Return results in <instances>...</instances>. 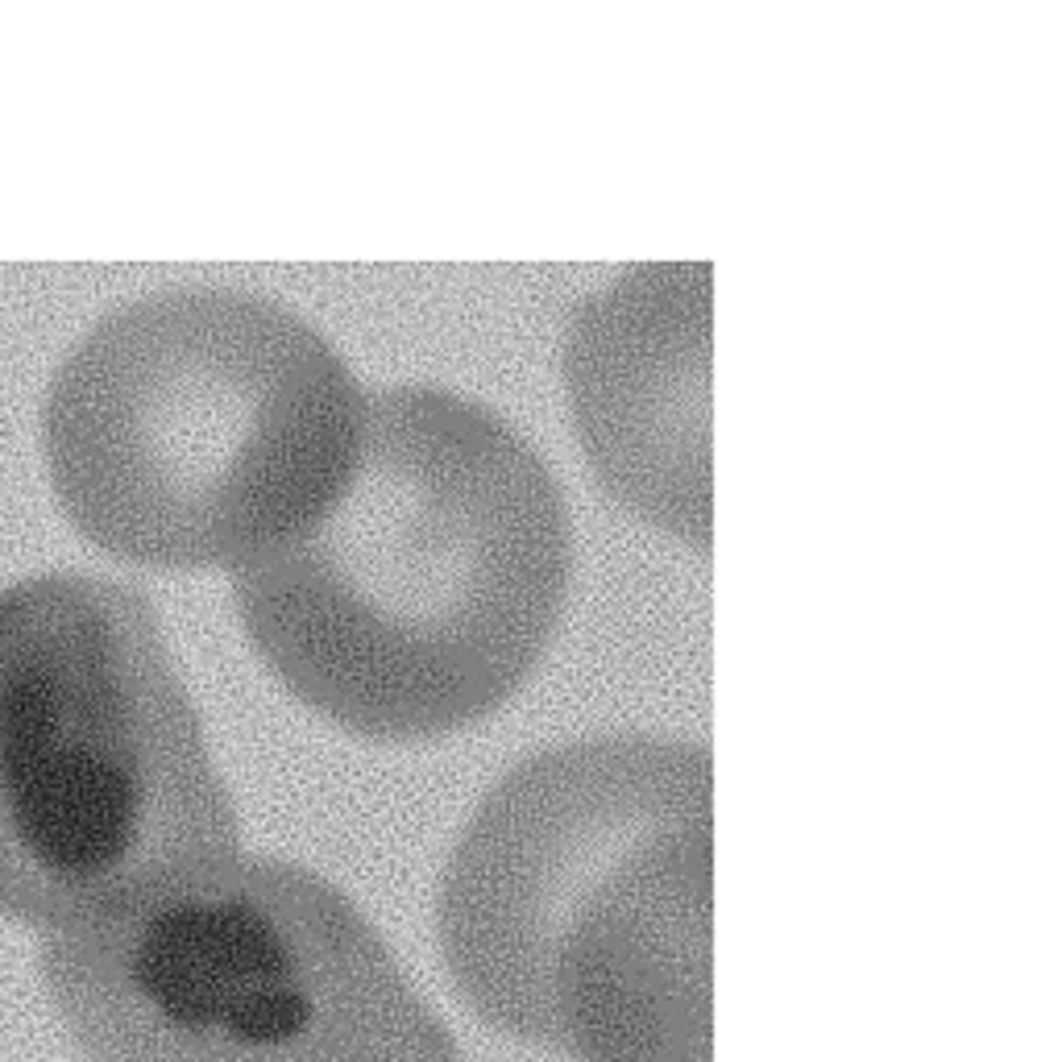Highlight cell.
Returning a JSON list of instances; mask_svg holds the SVG:
<instances>
[{
	"label": "cell",
	"instance_id": "4",
	"mask_svg": "<svg viewBox=\"0 0 1058 1062\" xmlns=\"http://www.w3.org/2000/svg\"><path fill=\"white\" fill-rule=\"evenodd\" d=\"M42 971L83 1062H457L370 921L274 859L50 930Z\"/></svg>",
	"mask_w": 1058,
	"mask_h": 1062
},
{
	"label": "cell",
	"instance_id": "5",
	"mask_svg": "<svg viewBox=\"0 0 1058 1062\" xmlns=\"http://www.w3.org/2000/svg\"><path fill=\"white\" fill-rule=\"evenodd\" d=\"M710 822L706 751L590 739L527 760L473 814L440 888V942L490 1025L552 1046V971L573 917L631 855Z\"/></svg>",
	"mask_w": 1058,
	"mask_h": 1062
},
{
	"label": "cell",
	"instance_id": "7",
	"mask_svg": "<svg viewBox=\"0 0 1058 1062\" xmlns=\"http://www.w3.org/2000/svg\"><path fill=\"white\" fill-rule=\"evenodd\" d=\"M552 1050L710 1062V822L631 855L573 917L552 971Z\"/></svg>",
	"mask_w": 1058,
	"mask_h": 1062
},
{
	"label": "cell",
	"instance_id": "3",
	"mask_svg": "<svg viewBox=\"0 0 1058 1062\" xmlns=\"http://www.w3.org/2000/svg\"><path fill=\"white\" fill-rule=\"evenodd\" d=\"M237 851V814L142 594L0 590V913L59 930Z\"/></svg>",
	"mask_w": 1058,
	"mask_h": 1062
},
{
	"label": "cell",
	"instance_id": "2",
	"mask_svg": "<svg viewBox=\"0 0 1058 1062\" xmlns=\"http://www.w3.org/2000/svg\"><path fill=\"white\" fill-rule=\"evenodd\" d=\"M370 399L312 324L241 291H171L100 324L46 411L71 523L142 565L241 569L345 490Z\"/></svg>",
	"mask_w": 1058,
	"mask_h": 1062
},
{
	"label": "cell",
	"instance_id": "6",
	"mask_svg": "<svg viewBox=\"0 0 1058 1062\" xmlns=\"http://www.w3.org/2000/svg\"><path fill=\"white\" fill-rule=\"evenodd\" d=\"M710 320L706 262H648L581 303L565 341V390L594 473L689 548L710 544Z\"/></svg>",
	"mask_w": 1058,
	"mask_h": 1062
},
{
	"label": "cell",
	"instance_id": "1",
	"mask_svg": "<svg viewBox=\"0 0 1058 1062\" xmlns=\"http://www.w3.org/2000/svg\"><path fill=\"white\" fill-rule=\"evenodd\" d=\"M569 594V515L503 415L436 386L370 399L337 502L237 569L249 639L366 739H432L527 681Z\"/></svg>",
	"mask_w": 1058,
	"mask_h": 1062
}]
</instances>
